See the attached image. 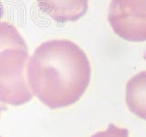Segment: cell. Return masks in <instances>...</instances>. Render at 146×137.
I'll use <instances>...</instances> for the list:
<instances>
[{
  "mask_svg": "<svg viewBox=\"0 0 146 137\" xmlns=\"http://www.w3.org/2000/svg\"><path fill=\"white\" fill-rule=\"evenodd\" d=\"M91 68L85 51L68 39H51L35 49L27 61L32 94L50 109L70 106L85 93Z\"/></svg>",
  "mask_w": 146,
  "mask_h": 137,
  "instance_id": "1",
  "label": "cell"
},
{
  "mask_svg": "<svg viewBox=\"0 0 146 137\" xmlns=\"http://www.w3.org/2000/svg\"><path fill=\"white\" fill-rule=\"evenodd\" d=\"M29 48L11 47L0 51V102L22 105L31 100L27 78Z\"/></svg>",
  "mask_w": 146,
  "mask_h": 137,
  "instance_id": "2",
  "label": "cell"
},
{
  "mask_svg": "<svg viewBox=\"0 0 146 137\" xmlns=\"http://www.w3.org/2000/svg\"><path fill=\"white\" fill-rule=\"evenodd\" d=\"M108 20L121 39L133 42L146 40V0H111Z\"/></svg>",
  "mask_w": 146,
  "mask_h": 137,
  "instance_id": "3",
  "label": "cell"
},
{
  "mask_svg": "<svg viewBox=\"0 0 146 137\" xmlns=\"http://www.w3.org/2000/svg\"><path fill=\"white\" fill-rule=\"evenodd\" d=\"M46 15L58 23L75 22L88 10L89 0H36Z\"/></svg>",
  "mask_w": 146,
  "mask_h": 137,
  "instance_id": "4",
  "label": "cell"
},
{
  "mask_svg": "<svg viewBox=\"0 0 146 137\" xmlns=\"http://www.w3.org/2000/svg\"><path fill=\"white\" fill-rule=\"evenodd\" d=\"M125 100L128 108L134 115L146 120V70L128 80Z\"/></svg>",
  "mask_w": 146,
  "mask_h": 137,
  "instance_id": "5",
  "label": "cell"
},
{
  "mask_svg": "<svg viewBox=\"0 0 146 137\" xmlns=\"http://www.w3.org/2000/svg\"><path fill=\"white\" fill-rule=\"evenodd\" d=\"M11 47H27L16 27L7 22H0V51Z\"/></svg>",
  "mask_w": 146,
  "mask_h": 137,
  "instance_id": "6",
  "label": "cell"
},
{
  "mask_svg": "<svg viewBox=\"0 0 146 137\" xmlns=\"http://www.w3.org/2000/svg\"><path fill=\"white\" fill-rule=\"evenodd\" d=\"M91 137H129V131L114 124H110L105 131L99 132Z\"/></svg>",
  "mask_w": 146,
  "mask_h": 137,
  "instance_id": "7",
  "label": "cell"
},
{
  "mask_svg": "<svg viewBox=\"0 0 146 137\" xmlns=\"http://www.w3.org/2000/svg\"><path fill=\"white\" fill-rule=\"evenodd\" d=\"M3 13H4V9H3V5L1 3V0H0V19L3 17Z\"/></svg>",
  "mask_w": 146,
  "mask_h": 137,
  "instance_id": "8",
  "label": "cell"
},
{
  "mask_svg": "<svg viewBox=\"0 0 146 137\" xmlns=\"http://www.w3.org/2000/svg\"><path fill=\"white\" fill-rule=\"evenodd\" d=\"M6 109H7V107L5 106L4 104L0 103V116H1V113H2V112L4 111V110H6Z\"/></svg>",
  "mask_w": 146,
  "mask_h": 137,
  "instance_id": "9",
  "label": "cell"
},
{
  "mask_svg": "<svg viewBox=\"0 0 146 137\" xmlns=\"http://www.w3.org/2000/svg\"><path fill=\"white\" fill-rule=\"evenodd\" d=\"M0 137H1V136H0Z\"/></svg>",
  "mask_w": 146,
  "mask_h": 137,
  "instance_id": "10",
  "label": "cell"
}]
</instances>
